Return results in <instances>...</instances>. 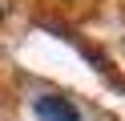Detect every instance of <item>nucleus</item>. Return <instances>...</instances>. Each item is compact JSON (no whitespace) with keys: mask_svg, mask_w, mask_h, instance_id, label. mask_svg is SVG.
I'll list each match as a JSON object with an SVG mask.
<instances>
[{"mask_svg":"<svg viewBox=\"0 0 125 121\" xmlns=\"http://www.w3.org/2000/svg\"><path fill=\"white\" fill-rule=\"evenodd\" d=\"M32 113H36V121H81V113H77V105H73V101H65V97H52V93L36 97Z\"/></svg>","mask_w":125,"mask_h":121,"instance_id":"obj_1","label":"nucleus"},{"mask_svg":"<svg viewBox=\"0 0 125 121\" xmlns=\"http://www.w3.org/2000/svg\"><path fill=\"white\" fill-rule=\"evenodd\" d=\"M0 20H4V8H0Z\"/></svg>","mask_w":125,"mask_h":121,"instance_id":"obj_2","label":"nucleus"}]
</instances>
